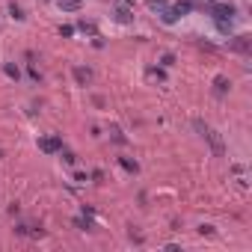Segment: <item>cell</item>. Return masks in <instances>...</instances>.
<instances>
[{"instance_id": "obj_1", "label": "cell", "mask_w": 252, "mask_h": 252, "mask_svg": "<svg viewBox=\"0 0 252 252\" xmlns=\"http://www.w3.org/2000/svg\"><path fill=\"white\" fill-rule=\"evenodd\" d=\"M39 146H42V152H48V155H54V152H60V149H63L57 137H48V140H42Z\"/></svg>"}, {"instance_id": "obj_2", "label": "cell", "mask_w": 252, "mask_h": 252, "mask_svg": "<svg viewBox=\"0 0 252 252\" xmlns=\"http://www.w3.org/2000/svg\"><path fill=\"white\" fill-rule=\"evenodd\" d=\"M231 48L240 51V54H246V51H249V36H237V39L231 42Z\"/></svg>"}, {"instance_id": "obj_3", "label": "cell", "mask_w": 252, "mask_h": 252, "mask_svg": "<svg viewBox=\"0 0 252 252\" xmlns=\"http://www.w3.org/2000/svg\"><path fill=\"white\" fill-rule=\"evenodd\" d=\"M74 77H77V83L86 86V83L92 80V71H89V68H74Z\"/></svg>"}, {"instance_id": "obj_4", "label": "cell", "mask_w": 252, "mask_h": 252, "mask_svg": "<svg viewBox=\"0 0 252 252\" xmlns=\"http://www.w3.org/2000/svg\"><path fill=\"white\" fill-rule=\"evenodd\" d=\"M205 137H208V140H211V146H214V152H217V155H222V143H220V137H217V134H214V131H208V134H205Z\"/></svg>"}, {"instance_id": "obj_5", "label": "cell", "mask_w": 252, "mask_h": 252, "mask_svg": "<svg viewBox=\"0 0 252 252\" xmlns=\"http://www.w3.org/2000/svg\"><path fill=\"white\" fill-rule=\"evenodd\" d=\"M228 89V83H225V77H217V92H225Z\"/></svg>"}, {"instance_id": "obj_6", "label": "cell", "mask_w": 252, "mask_h": 252, "mask_svg": "<svg viewBox=\"0 0 252 252\" xmlns=\"http://www.w3.org/2000/svg\"><path fill=\"white\" fill-rule=\"evenodd\" d=\"M80 3H77V0H63V9H77Z\"/></svg>"}, {"instance_id": "obj_7", "label": "cell", "mask_w": 252, "mask_h": 252, "mask_svg": "<svg viewBox=\"0 0 252 252\" xmlns=\"http://www.w3.org/2000/svg\"><path fill=\"white\" fill-rule=\"evenodd\" d=\"M0 158H3V152H0Z\"/></svg>"}]
</instances>
